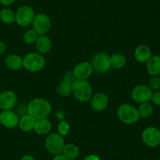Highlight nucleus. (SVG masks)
Wrapping results in <instances>:
<instances>
[{"label": "nucleus", "mask_w": 160, "mask_h": 160, "mask_svg": "<svg viewBox=\"0 0 160 160\" xmlns=\"http://www.w3.org/2000/svg\"><path fill=\"white\" fill-rule=\"evenodd\" d=\"M109 63L111 67L116 69L123 68L127 63V59L121 53H114L109 56Z\"/></svg>", "instance_id": "412c9836"}, {"label": "nucleus", "mask_w": 160, "mask_h": 160, "mask_svg": "<svg viewBox=\"0 0 160 160\" xmlns=\"http://www.w3.org/2000/svg\"><path fill=\"white\" fill-rule=\"evenodd\" d=\"M91 64L93 71L98 74H102L107 72L111 68L109 63V56L105 52H99L95 53L93 56Z\"/></svg>", "instance_id": "39448f33"}, {"label": "nucleus", "mask_w": 160, "mask_h": 160, "mask_svg": "<svg viewBox=\"0 0 160 160\" xmlns=\"http://www.w3.org/2000/svg\"><path fill=\"white\" fill-rule=\"evenodd\" d=\"M146 67L147 71L151 75L158 76L160 75V56H152L146 62Z\"/></svg>", "instance_id": "dca6fc26"}, {"label": "nucleus", "mask_w": 160, "mask_h": 160, "mask_svg": "<svg viewBox=\"0 0 160 160\" xmlns=\"http://www.w3.org/2000/svg\"><path fill=\"white\" fill-rule=\"evenodd\" d=\"M62 79H63V82H67V83L73 84V83L77 79V78H75L73 72H68L64 75L63 78H62Z\"/></svg>", "instance_id": "c85d7f7f"}, {"label": "nucleus", "mask_w": 160, "mask_h": 160, "mask_svg": "<svg viewBox=\"0 0 160 160\" xmlns=\"http://www.w3.org/2000/svg\"><path fill=\"white\" fill-rule=\"evenodd\" d=\"M52 160H68L63 155H61V154H59V155H56L55 157L53 158Z\"/></svg>", "instance_id": "72a5a7b5"}, {"label": "nucleus", "mask_w": 160, "mask_h": 160, "mask_svg": "<svg viewBox=\"0 0 160 160\" xmlns=\"http://www.w3.org/2000/svg\"><path fill=\"white\" fill-rule=\"evenodd\" d=\"M117 115L120 120L125 124H134L139 120L138 109L130 104H123L118 108Z\"/></svg>", "instance_id": "20e7f679"}, {"label": "nucleus", "mask_w": 160, "mask_h": 160, "mask_svg": "<svg viewBox=\"0 0 160 160\" xmlns=\"http://www.w3.org/2000/svg\"><path fill=\"white\" fill-rule=\"evenodd\" d=\"M38 37V35L34 30H28L24 33V35H23V42L26 44H28V45H32V44L35 43Z\"/></svg>", "instance_id": "a878e982"}, {"label": "nucleus", "mask_w": 160, "mask_h": 160, "mask_svg": "<svg viewBox=\"0 0 160 160\" xmlns=\"http://www.w3.org/2000/svg\"><path fill=\"white\" fill-rule=\"evenodd\" d=\"M142 141L148 147H158L160 144V131L154 126L147 127L142 132Z\"/></svg>", "instance_id": "9d476101"}, {"label": "nucleus", "mask_w": 160, "mask_h": 160, "mask_svg": "<svg viewBox=\"0 0 160 160\" xmlns=\"http://www.w3.org/2000/svg\"><path fill=\"white\" fill-rule=\"evenodd\" d=\"M57 130L59 134H60L61 136H65V135H67L69 133L70 130V123L65 120L60 121V122L58 125Z\"/></svg>", "instance_id": "bb28decb"}, {"label": "nucleus", "mask_w": 160, "mask_h": 160, "mask_svg": "<svg viewBox=\"0 0 160 160\" xmlns=\"http://www.w3.org/2000/svg\"><path fill=\"white\" fill-rule=\"evenodd\" d=\"M152 91L149 86L145 84H140L134 86L131 92V97L135 102L138 104L149 102L152 100Z\"/></svg>", "instance_id": "1a4fd4ad"}, {"label": "nucleus", "mask_w": 160, "mask_h": 160, "mask_svg": "<svg viewBox=\"0 0 160 160\" xmlns=\"http://www.w3.org/2000/svg\"><path fill=\"white\" fill-rule=\"evenodd\" d=\"M20 160H34V158L31 155H25Z\"/></svg>", "instance_id": "c9c22d12"}, {"label": "nucleus", "mask_w": 160, "mask_h": 160, "mask_svg": "<svg viewBox=\"0 0 160 160\" xmlns=\"http://www.w3.org/2000/svg\"><path fill=\"white\" fill-rule=\"evenodd\" d=\"M35 46L38 51L41 53H46L52 49V42L49 38L47 37L45 35H38L35 42Z\"/></svg>", "instance_id": "a211bd4d"}, {"label": "nucleus", "mask_w": 160, "mask_h": 160, "mask_svg": "<svg viewBox=\"0 0 160 160\" xmlns=\"http://www.w3.org/2000/svg\"><path fill=\"white\" fill-rule=\"evenodd\" d=\"M52 129V123L47 118L35 120L34 130L38 134L45 135L50 132Z\"/></svg>", "instance_id": "f3484780"}, {"label": "nucleus", "mask_w": 160, "mask_h": 160, "mask_svg": "<svg viewBox=\"0 0 160 160\" xmlns=\"http://www.w3.org/2000/svg\"><path fill=\"white\" fill-rule=\"evenodd\" d=\"M56 90L60 96L68 97L70 94H72V84L62 81V83L58 85Z\"/></svg>", "instance_id": "393cba45"}, {"label": "nucleus", "mask_w": 160, "mask_h": 160, "mask_svg": "<svg viewBox=\"0 0 160 160\" xmlns=\"http://www.w3.org/2000/svg\"><path fill=\"white\" fill-rule=\"evenodd\" d=\"M17 95L13 91L6 90L0 93V108L2 110H10L17 103Z\"/></svg>", "instance_id": "4468645a"}, {"label": "nucleus", "mask_w": 160, "mask_h": 160, "mask_svg": "<svg viewBox=\"0 0 160 160\" xmlns=\"http://www.w3.org/2000/svg\"><path fill=\"white\" fill-rule=\"evenodd\" d=\"M5 64L11 70H19L23 67V58L17 54H11L6 58Z\"/></svg>", "instance_id": "6ab92c4d"}, {"label": "nucleus", "mask_w": 160, "mask_h": 160, "mask_svg": "<svg viewBox=\"0 0 160 160\" xmlns=\"http://www.w3.org/2000/svg\"><path fill=\"white\" fill-rule=\"evenodd\" d=\"M45 65V60L41 53H29L23 59V67L31 72H37L42 70Z\"/></svg>", "instance_id": "7ed1b4c3"}, {"label": "nucleus", "mask_w": 160, "mask_h": 160, "mask_svg": "<svg viewBox=\"0 0 160 160\" xmlns=\"http://www.w3.org/2000/svg\"><path fill=\"white\" fill-rule=\"evenodd\" d=\"M27 111L34 120H38L48 117L52 111V107L49 102L45 99L36 98L30 102Z\"/></svg>", "instance_id": "f257e3e1"}, {"label": "nucleus", "mask_w": 160, "mask_h": 160, "mask_svg": "<svg viewBox=\"0 0 160 160\" xmlns=\"http://www.w3.org/2000/svg\"><path fill=\"white\" fill-rule=\"evenodd\" d=\"M34 16V11L31 6H22L15 13V21L21 27L29 26L32 24Z\"/></svg>", "instance_id": "0eeeda50"}, {"label": "nucleus", "mask_w": 160, "mask_h": 160, "mask_svg": "<svg viewBox=\"0 0 160 160\" xmlns=\"http://www.w3.org/2000/svg\"><path fill=\"white\" fill-rule=\"evenodd\" d=\"M31 24L33 26V30L38 35H44L49 31L51 20L46 14L38 13L34 16Z\"/></svg>", "instance_id": "6e6552de"}, {"label": "nucleus", "mask_w": 160, "mask_h": 160, "mask_svg": "<svg viewBox=\"0 0 160 160\" xmlns=\"http://www.w3.org/2000/svg\"><path fill=\"white\" fill-rule=\"evenodd\" d=\"M62 153L68 160L76 159L79 155V148L73 144H67L64 145Z\"/></svg>", "instance_id": "4be33fe9"}, {"label": "nucleus", "mask_w": 160, "mask_h": 160, "mask_svg": "<svg viewBox=\"0 0 160 160\" xmlns=\"http://www.w3.org/2000/svg\"><path fill=\"white\" fill-rule=\"evenodd\" d=\"M16 2V0H0V3L4 6H9V5H12V3H14Z\"/></svg>", "instance_id": "473e14b6"}, {"label": "nucleus", "mask_w": 160, "mask_h": 160, "mask_svg": "<svg viewBox=\"0 0 160 160\" xmlns=\"http://www.w3.org/2000/svg\"><path fill=\"white\" fill-rule=\"evenodd\" d=\"M72 93L79 101H88L92 97V87L87 80L76 79L72 84Z\"/></svg>", "instance_id": "f03ea898"}, {"label": "nucleus", "mask_w": 160, "mask_h": 160, "mask_svg": "<svg viewBox=\"0 0 160 160\" xmlns=\"http://www.w3.org/2000/svg\"><path fill=\"white\" fill-rule=\"evenodd\" d=\"M152 56L151 49L146 45H139L134 51V57L140 63H146Z\"/></svg>", "instance_id": "2eb2a0df"}, {"label": "nucleus", "mask_w": 160, "mask_h": 160, "mask_svg": "<svg viewBox=\"0 0 160 160\" xmlns=\"http://www.w3.org/2000/svg\"><path fill=\"white\" fill-rule=\"evenodd\" d=\"M15 13L11 9H2L0 11V20L2 23L10 24L15 22Z\"/></svg>", "instance_id": "5701e85b"}, {"label": "nucleus", "mask_w": 160, "mask_h": 160, "mask_svg": "<svg viewBox=\"0 0 160 160\" xmlns=\"http://www.w3.org/2000/svg\"><path fill=\"white\" fill-rule=\"evenodd\" d=\"M149 87L151 89H160V77L153 76L149 81Z\"/></svg>", "instance_id": "cd10ccee"}, {"label": "nucleus", "mask_w": 160, "mask_h": 160, "mask_svg": "<svg viewBox=\"0 0 160 160\" xmlns=\"http://www.w3.org/2000/svg\"><path fill=\"white\" fill-rule=\"evenodd\" d=\"M152 100L157 106H160V90L153 93L152 96Z\"/></svg>", "instance_id": "c756f323"}, {"label": "nucleus", "mask_w": 160, "mask_h": 160, "mask_svg": "<svg viewBox=\"0 0 160 160\" xmlns=\"http://www.w3.org/2000/svg\"><path fill=\"white\" fill-rule=\"evenodd\" d=\"M91 107L95 111H102L107 108L109 97L103 93H98L92 96L90 99Z\"/></svg>", "instance_id": "ddd939ff"}, {"label": "nucleus", "mask_w": 160, "mask_h": 160, "mask_svg": "<svg viewBox=\"0 0 160 160\" xmlns=\"http://www.w3.org/2000/svg\"><path fill=\"white\" fill-rule=\"evenodd\" d=\"M73 73L77 79L86 80L92 75L93 68L91 63L84 61L78 64L73 67Z\"/></svg>", "instance_id": "9b49d317"}, {"label": "nucleus", "mask_w": 160, "mask_h": 160, "mask_svg": "<svg viewBox=\"0 0 160 160\" xmlns=\"http://www.w3.org/2000/svg\"><path fill=\"white\" fill-rule=\"evenodd\" d=\"M34 122L35 120L31 116L27 114L22 116L20 119H19V127L23 132H29L34 130Z\"/></svg>", "instance_id": "aec40b11"}, {"label": "nucleus", "mask_w": 160, "mask_h": 160, "mask_svg": "<svg viewBox=\"0 0 160 160\" xmlns=\"http://www.w3.org/2000/svg\"><path fill=\"white\" fill-rule=\"evenodd\" d=\"M56 115L57 119H59V121H62L63 120L64 117H65V113H64V111H62V110H59V111L56 112Z\"/></svg>", "instance_id": "7c9ffc66"}, {"label": "nucleus", "mask_w": 160, "mask_h": 160, "mask_svg": "<svg viewBox=\"0 0 160 160\" xmlns=\"http://www.w3.org/2000/svg\"><path fill=\"white\" fill-rule=\"evenodd\" d=\"M82 160H100V158L96 155H90L86 156Z\"/></svg>", "instance_id": "2f4dec72"}, {"label": "nucleus", "mask_w": 160, "mask_h": 160, "mask_svg": "<svg viewBox=\"0 0 160 160\" xmlns=\"http://www.w3.org/2000/svg\"><path fill=\"white\" fill-rule=\"evenodd\" d=\"M152 111L153 106L148 102L141 104L139 108H138V112L140 119H147L152 114Z\"/></svg>", "instance_id": "b1692460"}, {"label": "nucleus", "mask_w": 160, "mask_h": 160, "mask_svg": "<svg viewBox=\"0 0 160 160\" xmlns=\"http://www.w3.org/2000/svg\"><path fill=\"white\" fill-rule=\"evenodd\" d=\"M0 123L7 128H15L19 123L18 115L11 110H2L0 113Z\"/></svg>", "instance_id": "f8f14e48"}, {"label": "nucleus", "mask_w": 160, "mask_h": 160, "mask_svg": "<svg viewBox=\"0 0 160 160\" xmlns=\"http://www.w3.org/2000/svg\"><path fill=\"white\" fill-rule=\"evenodd\" d=\"M64 145L65 144L62 136L59 133H51L45 140V147L52 155H59L62 153Z\"/></svg>", "instance_id": "423d86ee"}, {"label": "nucleus", "mask_w": 160, "mask_h": 160, "mask_svg": "<svg viewBox=\"0 0 160 160\" xmlns=\"http://www.w3.org/2000/svg\"><path fill=\"white\" fill-rule=\"evenodd\" d=\"M5 51H6V45L4 42H0V54L4 53Z\"/></svg>", "instance_id": "f704fd0d"}]
</instances>
